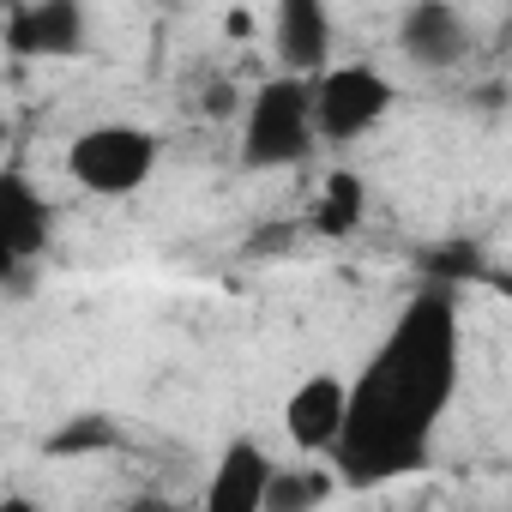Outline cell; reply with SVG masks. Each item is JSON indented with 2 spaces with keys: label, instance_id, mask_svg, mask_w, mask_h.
I'll return each mask as SVG.
<instances>
[{
  "label": "cell",
  "instance_id": "1",
  "mask_svg": "<svg viewBox=\"0 0 512 512\" xmlns=\"http://www.w3.org/2000/svg\"><path fill=\"white\" fill-rule=\"evenodd\" d=\"M458 368H464L458 302L452 290L428 284L398 308L392 332L350 380V428L332 452L338 482L380 488L428 470V440L458 398Z\"/></svg>",
  "mask_w": 512,
  "mask_h": 512
},
{
  "label": "cell",
  "instance_id": "2",
  "mask_svg": "<svg viewBox=\"0 0 512 512\" xmlns=\"http://www.w3.org/2000/svg\"><path fill=\"white\" fill-rule=\"evenodd\" d=\"M314 145H320V127H314V85L272 73L260 91L247 97L241 163H247V169H296Z\"/></svg>",
  "mask_w": 512,
  "mask_h": 512
},
{
  "label": "cell",
  "instance_id": "3",
  "mask_svg": "<svg viewBox=\"0 0 512 512\" xmlns=\"http://www.w3.org/2000/svg\"><path fill=\"white\" fill-rule=\"evenodd\" d=\"M157 157H163V139H157L151 127L103 121V127H85V133L67 145V175H73L85 193L127 199V193H139V187L157 175Z\"/></svg>",
  "mask_w": 512,
  "mask_h": 512
},
{
  "label": "cell",
  "instance_id": "4",
  "mask_svg": "<svg viewBox=\"0 0 512 512\" xmlns=\"http://www.w3.org/2000/svg\"><path fill=\"white\" fill-rule=\"evenodd\" d=\"M392 103H398L392 79L368 61H338L314 79V127L326 145H350V139L374 133L392 115Z\"/></svg>",
  "mask_w": 512,
  "mask_h": 512
},
{
  "label": "cell",
  "instance_id": "5",
  "mask_svg": "<svg viewBox=\"0 0 512 512\" xmlns=\"http://www.w3.org/2000/svg\"><path fill=\"white\" fill-rule=\"evenodd\" d=\"M49 229H55V211L49 199L31 187L25 169H7L0 175V272H7L13 296H25V266L49 253Z\"/></svg>",
  "mask_w": 512,
  "mask_h": 512
},
{
  "label": "cell",
  "instance_id": "6",
  "mask_svg": "<svg viewBox=\"0 0 512 512\" xmlns=\"http://www.w3.org/2000/svg\"><path fill=\"white\" fill-rule=\"evenodd\" d=\"M344 428H350V380L344 374L320 368L302 386H290V398H284V434H290L296 452L332 458L338 440H344Z\"/></svg>",
  "mask_w": 512,
  "mask_h": 512
},
{
  "label": "cell",
  "instance_id": "7",
  "mask_svg": "<svg viewBox=\"0 0 512 512\" xmlns=\"http://www.w3.org/2000/svg\"><path fill=\"white\" fill-rule=\"evenodd\" d=\"M0 37L25 61H73L91 49V13L79 0H25V7L7 13Z\"/></svg>",
  "mask_w": 512,
  "mask_h": 512
},
{
  "label": "cell",
  "instance_id": "8",
  "mask_svg": "<svg viewBox=\"0 0 512 512\" xmlns=\"http://www.w3.org/2000/svg\"><path fill=\"white\" fill-rule=\"evenodd\" d=\"M272 476H278L272 452L253 440V434H235V440L217 452L211 476H205V500H199V512H266V500H272Z\"/></svg>",
  "mask_w": 512,
  "mask_h": 512
},
{
  "label": "cell",
  "instance_id": "9",
  "mask_svg": "<svg viewBox=\"0 0 512 512\" xmlns=\"http://www.w3.org/2000/svg\"><path fill=\"white\" fill-rule=\"evenodd\" d=\"M398 49L410 67L422 73H446L470 55V19L452 7V0H416V7L398 13Z\"/></svg>",
  "mask_w": 512,
  "mask_h": 512
},
{
  "label": "cell",
  "instance_id": "10",
  "mask_svg": "<svg viewBox=\"0 0 512 512\" xmlns=\"http://www.w3.org/2000/svg\"><path fill=\"white\" fill-rule=\"evenodd\" d=\"M272 55H278V73L284 79H320L326 73V55H332V13L320 0H284L272 13Z\"/></svg>",
  "mask_w": 512,
  "mask_h": 512
},
{
  "label": "cell",
  "instance_id": "11",
  "mask_svg": "<svg viewBox=\"0 0 512 512\" xmlns=\"http://www.w3.org/2000/svg\"><path fill=\"white\" fill-rule=\"evenodd\" d=\"M362 217H368V187H362V175H350V169L326 175V187H320V199H314V217H308L314 235L344 241V235L362 229Z\"/></svg>",
  "mask_w": 512,
  "mask_h": 512
},
{
  "label": "cell",
  "instance_id": "12",
  "mask_svg": "<svg viewBox=\"0 0 512 512\" xmlns=\"http://www.w3.org/2000/svg\"><path fill=\"white\" fill-rule=\"evenodd\" d=\"M332 488H338V482H332L326 470H278L266 512H320V500H326Z\"/></svg>",
  "mask_w": 512,
  "mask_h": 512
},
{
  "label": "cell",
  "instance_id": "13",
  "mask_svg": "<svg viewBox=\"0 0 512 512\" xmlns=\"http://www.w3.org/2000/svg\"><path fill=\"white\" fill-rule=\"evenodd\" d=\"M115 440H121V434H115L109 416H73L61 434H49V452H55V458H73V452H91V446L103 452V446H115Z\"/></svg>",
  "mask_w": 512,
  "mask_h": 512
},
{
  "label": "cell",
  "instance_id": "14",
  "mask_svg": "<svg viewBox=\"0 0 512 512\" xmlns=\"http://www.w3.org/2000/svg\"><path fill=\"white\" fill-rule=\"evenodd\" d=\"M127 512H187L181 500H169V494H133L127 500Z\"/></svg>",
  "mask_w": 512,
  "mask_h": 512
},
{
  "label": "cell",
  "instance_id": "15",
  "mask_svg": "<svg viewBox=\"0 0 512 512\" xmlns=\"http://www.w3.org/2000/svg\"><path fill=\"white\" fill-rule=\"evenodd\" d=\"M0 512H43L31 494H7V500H0Z\"/></svg>",
  "mask_w": 512,
  "mask_h": 512
},
{
  "label": "cell",
  "instance_id": "16",
  "mask_svg": "<svg viewBox=\"0 0 512 512\" xmlns=\"http://www.w3.org/2000/svg\"><path fill=\"white\" fill-rule=\"evenodd\" d=\"M223 31H229V37H247V31H253V19H247V13H229V19H223Z\"/></svg>",
  "mask_w": 512,
  "mask_h": 512
}]
</instances>
